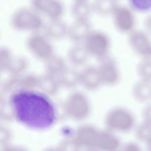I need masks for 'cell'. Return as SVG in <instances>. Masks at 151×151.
<instances>
[{
  "instance_id": "1",
  "label": "cell",
  "mask_w": 151,
  "mask_h": 151,
  "mask_svg": "<svg viewBox=\"0 0 151 151\" xmlns=\"http://www.w3.org/2000/svg\"><path fill=\"white\" fill-rule=\"evenodd\" d=\"M14 120L36 131L54 126L58 118L57 106L51 97L38 89L17 90L8 97Z\"/></svg>"
},
{
  "instance_id": "2",
  "label": "cell",
  "mask_w": 151,
  "mask_h": 151,
  "mask_svg": "<svg viewBox=\"0 0 151 151\" xmlns=\"http://www.w3.org/2000/svg\"><path fill=\"white\" fill-rule=\"evenodd\" d=\"M10 23L15 30L29 34L41 32L45 25L43 17L31 6L16 9L11 17Z\"/></svg>"
},
{
  "instance_id": "3",
  "label": "cell",
  "mask_w": 151,
  "mask_h": 151,
  "mask_svg": "<svg viewBox=\"0 0 151 151\" xmlns=\"http://www.w3.org/2000/svg\"><path fill=\"white\" fill-rule=\"evenodd\" d=\"M106 129L114 133H124L133 130L136 124V117L129 109L117 106L110 109L104 119Z\"/></svg>"
},
{
  "instance_id": "4",
  "label": "cell",
  "mask_w": 151,
  "mask_h": 151,
  "mask_svg": "<svg viewBox=\"0 0 151 151\" xmlns=\"http://www.w3.org/2000/svg\"><path fill=\"white\" fill-rule=\"evenodd\" d=\"M64 109L67 116L71 119L81 122L90 116L91 104L88 97L81 91H75L66 98Z\"/></svg>"
},
{
  "instance_id": "5",
  "label": "cell",
  "mask_w": 151,
  "mask_h": 151,
  "mask_svg": "<svg viewBox=\"0 0 151 151\" xmlns=\"http://www.w3.org/2000/svg\"><path fill=\"white\" fill-rule=\"evenodd\" d=\"M26 47L35 58L42 61L55 54L51 40L41 31L29 34L26 40Z\"/></svg>"
},
{
  "instance_id": "6",
  "label": "cell",
  "mask_w": 151,
  "mask_h": 151,
  "mask_svg": "<svg viewBox=\"0 0 151 151\" xmlns=\"http://www.w3.org/2000/svg\"><path fill=\"white\" fill-rule=\"evenodd\" d=\"M83 44L90 56L100 60L108 56L111 47L109 35L99 30L92 29Z\"/></svg>"
},
{
  "instance_id": "7",
  "label": "cell",
  "mask_w": 151,
  "mask_h": 151,
  "mask_svg": "<svg viewBox=\"0 0 151 151\" xmlns=\"http://www.w3.org/2000/svg\"><path fill=\"white\" fill-rule=\"evenodd\" d=\"M134 14L129 6L117 4L111 14L116 29L128 34L135 29L136 21Z\"/></svg>"
},
{
  "instance_id": "8",
  "label": "cell",
  "mask_w": 151,
  "mask_h": 151,
  "mask_svg": "<svg viewBox=\"0 0 151 151\" xmlns=\"http://www.w3.org/2000/svg\"><path fill=\"white\" fill-rule=\"evenodd\" d=\"M128 42L133 51L141 59H151V38L145 31L134 29L129 34Z\"/></svg>"
},
{
  "instance_id": "9",
  "label": "cell",
  "mask_w": 151,
  "mask_h": 151,
  "mask_svg": "<svg viewBox=\"0 0 151 151\" xmlns=\"http://www.w3.org/2000/svg\"><path fill=\"white\" fill-rule=\"evenodd\" d=\"M31 7L49 19H61L64 13V6L61 0H30Z\"/></svg>"
},
{
  "instance_id": "10",
  "label": "cell",
  "mask_w": 151,
  "mask_h": 151,
  "mask_svg": "<svg viewBox=\"0 0 151 151\" xmlns=\"http://www.w3.org/2000/svg\"><path fill=\"white\" fill-rule=\"evenodd\" d=\"M103 85L113 86L120 81V73L116 61L109 56L100 60L97 66Z\"/></svg>"
},
{
  "instance_id": "11",
  "label": "cell",
  "mask_w": 151,
  "mask_h": 151,
  "mask_svg": "<svg viewBox=\"0 0 151 151\" xmlns=\"http://www.w3.org/2000/svg\"><path fill=\"white\" fill-rule=\"evenodd\" d=\"M79 76L80 85L87 91H97L103 85L96 66H84L79 71Z\"/></svg>"
},
{
  "instance_id": "12",
  "label": "cell",
  "mask_w": 151,
  "mask_h": 151,
  "mask_svg": "<svg viewBox=\"0 0 151 151\" xmlns=\"http://www.w3.org/2000/svg\"><path fill=\"white\" fill-rule=\"evenodd\" d=\"M120 142L116 133L107 130H99L93 149L97 151H118Z\"/></svg>"
},
{
  "instance_id": "13",
  "label": "cell",
  "mask_w": 151,
  "mask_h": 151,
  "mask_svg": "<svg viewBox=\"0 0 151 151\" xmlns=\"http://www.w3.org/2000/svg\"><path fill=\"white\" fill-rule=\"evenodd\" d=\"M99 131L93 124H82L76 129L74 138L81 148L93 149Z\"/></svg>"
},
{
  "instance_id": "14",
  "label": "cell",
  "mask_w": 151,
  "mask_h": 151,
  "mask_svg": "<svg viewBox=\"0 0 151 151\" xmlns=\"http://www.w3.org/2000/svg\"><path fill=\"white\" fill-rule=\"evenodd\" d=\"M91 30L90 21H75L68 26L67 37L74 44H83Z\"/></svg>"
},
{
  "instance_id": "15",
  "label": "cell",
  "mask_w": 151,
  "mask_h": 151,
  "mask_svg": "<svg viewBox=\"0 0 151 151\" xmlns=\"http://www.w3.org/2000/svg\"><path fill=\"white\" fill-rule=\"evenodd\" d=\"M90 57L83 44H74L68 50L67 62L72 67L77 68L86 65Z\"/></svg>"
},
{
  "instance_id": "16",
  "label": "cell",
  "mask_w": 151,
  "mask_h": 151,
  "mask_svg": "<svg viewBox=\"0 0 151 151\" xmlns=\"http://www.w3.org/2000/svg\"><path fill=\"white\" fill-rule=\"evenodd\" d=\"M68 26L62 19L50 20L45 25L44 34L50 40H61L67 37Z\"/></svg>"
},
{
  "instance_id": "17",
  "label": "cell",
  "mask_w": 151,
  "mask_h": 151,
  "mask_svg": "<svg viewBox=\"0 0 151 151\" xmlns=\"http://www.w3.org/2000/svg\"><path fill=\"white\" fill-rule=\"evenodd\" d=\"M56 78L60 88L73 89L80 85L79 71L73 67H67Z\"/></svg>"
},
{
  "instance_id": "18",
  "label": "cell",
  "mask_w": 151,
  "mask_h": 151,
  "mask_svg": "<svg viewBox=\"0 0 151 151\" xmlns=\"http://www.w3.org/2000/svg\"><path fill=\"white\" fill-rule=\"evenodd\" d=\"M37 89L52 97L58 93L60 87L55 77L44 73L38 76Z\"/></svg>"
},
{
  "instance_id": "19",
  "label": "cell",
  "mask_w": 151,
  "mask_h": 151,
  "mask_svg": "<svg viewBox=\"0 0 151 151\" xmlns=\"http://www.w3.org/2000/svg\"><path fill=\"white\" fill-rule=\"evenodd\" d=\"M132 93L136 101L143 104L150 103L151 101V82L139 79L134 84Z\"/></svg>"
},
{
  "instance_id": "20",
  "label": "cell",
  "mask_w": 151,
  "mask_h": 151,
  "mask_svg": "<svg viewBox=\"0 0 151 151\" xmlns=\"http://www.w3.org/2000/svg\"><path fill=\"white\" fill-rule=\"evenodd\" d=\"M91 4L88 0H74L71 14L75 21H90L93 12Z\"/></svg>"
},
{
  "instance_id": "21",
  "label": "cell",
  "mask_w": 151,
  "mask_h": 151,
  "mask_svg": "<svg viewBox=\"0 0 151 151\" xmlns=\"http://www.w3.org/2000/svg\"><path fill=\"white\" fill-rule=\"evenodd\" d=\"M44 62L45 73L55 77L68 67L66 60L55 54Z\"/></svg>"
},
{
  "instance_id": "22",
  "label": "cell",
  "mask_w": 151,
  "mask_h": 151,
  "mask_svg": "<svg viewBox=\"0 0 151 151\" xmlns=\"http://www.w3.org/2000/svg\"><path fill=\"white\" fill-rule=\"evenodd\" d=\"M28 67V61L25 57L14 55L5 71L9 75L19 76L25 73Z\"/></svg>"
},
{
  "instance_id": "23",
  "label": "cell",
  "mask_w": 151,
  "mask_h": 151,
  "mask_svg": "<svg viewBox=\"0 0 151 151\" xmlns=\"http://www.w3.org/2000/svg\"><path fill=\"white\" fill-rule=\"evenodd\" d=\"M117 5V0H94L91 4L93 11L101 16L111 15Z\"/></svg>"
},
{
  "instance_id": "24",
  "label": "cell",
  "mask_w": 151,
  "mask_h": 151,
  "mask_svg": "<svg viewBox=\"0 0 151 151\" xmlns=\"http://www.w3.org/2000/svg\"><path fill=\"white\" fill-rule=\"evenodd\" d=\"M38 80V76L33 73H25L19 75L17 78V90L37 89Z\"/></svg>"
},
{
  "instance_id": "25",
  "label": "cell",
  "mask_w": 151,
  "mask_h": 151,
  "mask_svg": "<svg viewBox=\"0 0 151 151\" xmlns=\"http://www.w3.org/2000/svg\"><path fill=\"white\" fill-rule=\"evenodd\" d=\"M134 136L136 140L146 144L151 139V125L142 121L135 125L134 129Z\"/></svg>"
},
{
  "instance_id": "26",
  "label": "cell",
  "mask_w": 151,
  "mask_h": 151,
  "mask_svg": "<svg viewBox=\"0 0 151 151\" xmlns=\"http://www.w3.org/2000/svg\"><path fill=\"white\" fill-rule=\"evenodd\" d=\"M139 80L151 82V59H141L136 67Z\"/></svg>"
},
{
  "instance_id": "27",
  "label": "cell",
  "mask_w": 151,
  "mask_h": 151,
  "mask_svg": "<svg viewBox=\"0 0 151 151\" xmlns=\"http://www.w3.org/2000/svg\"><path fill=\"white\" fill-rule=\"evenodd\" d=\"M14 120L13 111L8 98L5 97L0 101V121L9 122Z\"/></svg>"
},
{
  "instance_id": "28",
  "label": "cell",
  "mask_w": 151,
  "mask_h": 151,
  "mask_svg": "<svg viewBox=\"0 0 151 151\" xmlns=\"http://www.w3.org/2000/svg\"><path fill=\"white\" fill-rule=\"evenodd\" d=\"M129 6L134 12L148 14L151 12V0H127Z\"/></svg>"
},
{
  "instance_id": "29",
  "label": "cell",
  "mask_w": 151,
  "mask_h": 151,
  "mask_svg": "<svg viewBox=\"0 0 151 151\" xmlns=\"http://www.w3.org/2000/svg\"><path fill=\"white\" fill-rule=\"evenodd\" d=\"M13 57L10 48L5 45L0 46V69L2 71H5Z\"/></svg>"
},
{
  "instance_id": "30",
  "label": "cell",
  "mask_w": 151,
  "mask_h": 151,
  "mask_svg": "<svg viewBox=\"0 0 151 151\" xmlns=\"http://www.w3.org/2000/svg\"><path fill=\"white\" fill-rule=\"evenodd\" d=\"M57 147L60 151H81V149L74 137L63 140Z\"/></svg>"
},
{
  "instance_id": "31",
  "label": "cell",
  "mask_w": 151,
  "mask_h": 151,
  "mask_svg": "<svg viewBox=\"0 0 151 151\" xmlns=\"http://www.w3.org/2000/svg\"><path fill=\"white\" fill-rule=\"evenodd\" d=\"M12 138L11 130L2 123H0V146L2 147L10 144Z\"/></svg>"
},
{
  "instance_id": "32",
  "label": "cell",
  "mask_w": 151,
  "mask_h": 151,
  "mask_svg": "<svg viewBox=\"0 0 151 151\" xmlns=\"http://www.w3.org/2000/svg\"><path fill=\"white\" fill-rule=\"evenodd\" d=\"M142 121L151 125V102L146 104L142 112Z\"/></svg>"
},
{
  "instance_id": "33",
  "label": "cell",
  "mask_w": 151,
  "mask_h": 151,
  "mask_svg": "<svg viewBox=\"0 0 151 151\" xmlns=\"http://www.w3.org/2000/svg\"><path fill=\"white\" fill-rule=\"evenodd\" d=\"M119 151H142L140 146L135 142H127L120 146Z\"/></svg>"
},
{
  "instance_id": "34",
  "label": "cell",
  "mask_w": 151,
  "mask_h": 151,
  "mask_svg": "<svg viewBox=\"0 0 151 151\" xmlns=\"http://www.w3.org/2000/svg\"><path fill=\"white\" fill-rule=\"evenodd\" d=\"M0 151H28V150L22 146L10 143L2 147Z\"/></svg>"
},
{
  "instance_id": "35",
  "label": "cell",
  "mask_w": 151,
  "mask_h": 151,
  "mask_svg": "<svg viewBox=\"0 0 151 151\" xmlns=\"http://www.w3.org/2000/svg\"><path fill=\"white\" fill-rule=\"evenodd\" d=\"M144 27L145 31L151 36V14H149L144 21Z\"/></svg>"
},
{
  "instance_id": "36",
  "label": "cell",
  "mask_w": 151,
  "mask_h": 151,
  "mask_svg": "<svg viewBox=\"0 0 151 151\" xmlns=\"http://www.w3.org/2000/svg\"><path fill=\"white\" fill-rule=\"evenodd\" d=\"M6 91L5 88L4 82L2 81L0 78V101L3 100L6 97Z\"/></svg>"
},
{
  "instance_id": "37",
  "label": "cell",
  "mask_w": 151,
  "mask_h": 151,
  "mask_svg": "<svg viewBox=\"0 0 151 151\" xmlns=\"http://www.w3.org/2000/svg\"><path fill=\"white\" fill-rule=\"evenodd\" d=\"M43 151H60L57 147H50L45 149Z\"/></svg>"
},
{
  "instance_id": "38",
  "label": "cell",
  "mask_w": 151,
  "mask_h": 151,
  "mask_svg": "<svg viewBox=\"0 0 151 151\" xmlns=\"http://www.w3.org/2000/svg\"><path fill=\"white\" fill-rule=\"evenodd\" d=\"M146 148L147 151H151V139L148 141L146 144Z\"/></svg>"
},
{
  "instance_id": "39",
  "label": "cell",
  "mask_w": 151,
  "mask_h": 151,
  "mask_svg": "<svg viewBox=\"0 0 151 151\" xmlns=\"http://www.w3.org/2000/svg\"><path fill=\"white\" fill-rule=\"evenodd\" d=\"M86 151H97L94 149H86Z\"/></svg>"
},
{
  "instance_id": "40",
  "label": "cell",
  "mask_w": 151,
  "mask_h": 151,
  "mask_svg": "<svg viewBox=\"0 0 151 151\" xmlns=\"http://www.w3.org/2000/svg\"><path fill=\"white\" fill-rule=\"evenodd\" d=\"M0 123H1V121H0Z\"/></svg>"
}]
</instances>
